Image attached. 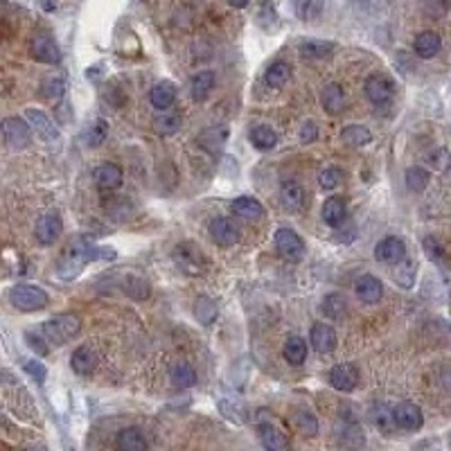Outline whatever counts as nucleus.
Wrapping results in <instances>:
<instances>
[{"label": "nucleus", "instance_id": "1", "mask_svg": "<svg viewBox=\"0 0 451 451\" xmlns=\"http://www.w3.org/2000/svg\"><path fill=\"white\" fill-rule=\"evenodd\" d=\"M113 258H116V253H113V251L95 249V246H88V244H75L61 258L59 275L63 277V280H72V277L79 275V271L84 269L88 262H93V260H113Z\"/></svg>", "mask_w": 451, "mask_h": 451}, {"label": "nucleus", "instance_id": "2", "mask_svg": "<svg viewBox=\"0 0 451 451\" xmlns=\"http://www.w3.org/2000/svg\"><path fill=\"white\" fill-rule=\"evenodd\" d=\"M79 330H81L79 318L72 314L52 316L43 323V336L52 343V346H63V343H68L70 339H75L79 334Z\"/></svg>", "mask_w": 451, "mask_h": 451}, {"label": "nucleus", "instance_id": "3", "mask_svg": "<svg viewBox=\"0 0 451 451\" xmlns=\"http://www.w3.org/2000/svg\"><path fill=\"white\" fill-rule=\"evenodd\" d=\"M10 302L19 311H39L48 307L50 298L36 284H16L10 289Z\"/></svg>", "mask_w": 451, "mask_h": 451}, {"label": "nucleus", "instance_id": "4", "mask_svg": "<svg viewBox=\"0 0 451 451\" xmlns=\"http://www.w3.org/2000/svg\"><path fill=\"white\" fill-rule=\"evenodd\" d=\"M32 125L23 118H5L3 120V138L10 149H25L32 140Z\"/></svg>", "mask_w": 451, "mask_h": 451}, {"label": "nucleus", "instance_id": "5", "mask_svg": "<svg viewBox=\"0 0 451 451\" xmlns=\"http://www.w3.org/2000/svg\"><path fill=\"white\" fill-rule=\"evenodd\" d=\"M275 249L289 262H300L305 258V242H302L296 235V231H291V228H280V231L275 233Z\"/></svg>", "mask_w": 451, "mask_h": 451}, {"label": "nucleus", "instance_id": "6", "mask_svg": "<svg viewBox=\"0 0 451 451\" xmlns=\"http://www.w3.org/2000/svg\"><path fill=\"white\" fill-rule=\"evenodd\" d=\"M392 415H395L397 426H401V429H406V431H417V429H422V424H424L422 408L413 404V401H401V404L392 408Z\"/></svg>", "mask_w": 451, "mask_h": 451}, {"label": "nucleus", "instance_id": "7", "mask_svg": "<svg viewBox=\"0 0 451 451\" xmlns=\"http://www.w3.org/2000/svg\"><path fill=\"white\" fill-rule=\"evenodd\" d=\"M375 258L384 264H399L406 258V244L399 237H386L375 246Z\"/></svg>", "mask_w": 451, "mask_h": 451}, {"label": "nucleus", "instance_id": "8", "mask_svg": "<svg viewBox=\"0 0 451 451\" xmlns=\"http://www.w3.org/2000/svg\"><path fill=\"white\" fill-rule=\"evenodd\" d=\"M61 233H63V221H61L59 215H56V212H48V215H43L36 221L34 235H36V240L41 244H45V246L54 244L61 237Z\"/></svg>", "mask_w": 451, "mask_h": 451}, {"label": "nucleus", "instance_id": "9", "mask_svg": "<svg viewBox=\"0 0 451 451\" xmlns=\"http://www.w3.org/2000/svg\"><path fill=\"white\" fill-rule=\"evenodd\" d=\"M32 56L41 63H59L61 50L50 34H36L32 41Z\"/></svg>", "mask_w": 451, "mask_h": 451}, {"label": "nucleus", "instance_id": "10", "mask_svg": "<svg viewBox=\"0 0 451 451\" xmlns=\"http://www.w3.org/2000/svg\"><path fill=\"white\" fill-rule=\"evenodd\" d=\"M330 384L332 388L341 392H350L357 388L359 384V370L352 364H339L330 370Z\"/></svg>", "mask_w": 451, "mask_h": 451}, {"label": "nucleus", "instance_id": "11", "mask_svg": "<svg viewBox=\"0 0 451 451\" xmlns=\"http://www.w3.org/2000/svg\"><path fill=\"white\" fill-rule=\"evenodd\" d=\"M208 231H210V237L219 246H233V244L240 242V231H237V226L233 224L231 219H226V217L212 219L210 226H208Z\"/></svg>", "mask_w": 451, "mask_h": 451}, {"label": "nucleus", "instance_id": "12", "mask_svg": "<svg viewBox=\"0 0 451 451\" xmlns=\"http://www.w3.org/2000/svg\"><path fill=\"white\" fill-rule=\"evenodd\" d=\"M309 341H311V348H314L318 355H330V352L336 348V343H339L334 327L325 325V323H316L314 327H311Z\"/></svg>", "mask_w": 451, "mask_h": 451}, {"label": "nucleus", "instance_id": "13", "mask_svg": "<svg viewBox=\"0 0 451 451\" xmlns=\"http://www.w3.org/2000/svg\"><path fill=\"white\" fill-rule=\"evenodd\" d=\"M364 88H366V97L377 106L390 102V97H392V84L381 75H370L366 79Z\"/></svg>", "mask_w": 451, "mask_h": 451}, {"label": "nucleus", "instance_id": "14", "mask_svg": "<svg viewBox=\"0 0 451 451\" xmlns=\"http://www.w3.org/2000/svg\"><path fill=\"white\" fill-rule=\"evenodd\" d=\"M25 118L32 127H34L36 134L43 138L45 143H54L56 138H59V129L54 127V122L45 116L43 111H39V109H28L25 111Z\"/></svg>", "mask_w": 451, "mask_h": 451}, {"label": "nucleus", "instance_id": "15", "mask_svg": "<svg viewBox=\"0 0 451 451\" xmlns=\"http://www.w3.org/2000/svg\"><path fill=\"white\" fill-rule=\"evenodd\" d=\"M355 289H357V296L364 302H368V305H375V302H379L384 296V284L379 277H375V275H361L355 284Z\"/></svg>", "mask_w": 451, "mask_h": 451}, {"label": "nucleus", "instance_id": "16", "mask_svg": "<svg viewBox=\"0 0 451 451\" xmlns=\"http://www.w3.org/2000/svg\"><path fill=\"white\" fill-rule=\"evenodd\" d=\"M280 203L284 210L289 212H300L307 206V194L298 183H284L280 190Z\"/></svg>", "mask_w": 451, "mask_h": 451}, {"label": "nucleus", "instance_id": "17", "mask_svg": "<svg viewBox=\"0 0 451 451\" xmlns=\"http://www.w3.org/2000/svg\"><path fill=\"white\" fill-rule=\"evenodd\" d=\"M70 366H72V370H75L77 375L88 377V375L97 368V355H95V350L90 348V346H79L75 352H72Z\"/></svg>", "mask_w": 451, "mask_h": 451}, {"label": "nucleus", "instance_id": "18", "mask_svg": "<svg viewBox=\"0 0 451 451\" xmlns=\"http://www.w3.org/2000/svg\"><path fill=\"white\" fill-rule=\"evenodd\" d=\"M122 180H125L122 169L118 165H113V162H104V165L95 169V183L100 190H118Z\"/></svg>", "mask_w": 451, "mask_h": 451}, {"label": "nucleus", "instance_id": "19", "mask_svg": "<svg viewBox=\"0 0 451 451\" xmlns=\"http://www.w3.org/2000/svg\"><path fill=\"white\" fill-rule=\"evenodd\" d=\"M321 102H323V109L330 113V116H336L346 109V93L339 84H327L321 93Z\"/></svg>", "mask_w": 451, "mask_h": 451}, {"label": "nucleus", "instance_id": "20", "mask_svg": "<svg viewBox=\"0 0 451 451\" xmlns=\"http://www.w3.org/2000/svg\"><path fill=\"white\" fill-rule=\"evenodd\" d=\"M260 442L271 451H284L289 447V438H286L280 429H275L271 422L260 424Z\"/></svg>", "mask_w": 451, "mask_h": 451}, {"label": "nucleus", "instance_id": "21", "mask_svg": "<svg viewBox=\"0 0 451 451\" xmlns=\"http://www.w3.org/2000/svg\"><path fill=\"white\" fill-rule=\"evenodd\" d=\"M233 212L246 221H255L264 217V206L258 199H253V196H240V199L233 201Z\"/></svg>", "mask_w": 451, "mask_h": 451}, {"label": "nucleus", "instance_id": "22", "mask_svg": "<svg viewBox=\"0 0 451 451\" xmlns=\"http://www.w3.org/2000/svg\"><path fill=\"white\" fill-rule=\"evenodd\" d=\"M180 113L171 109H158V116L154 118V129L160 136H171L180 129Z\"/></svg>", "mask_w": 451, "mask_h": 451}, {"label": "nucleus", "instance_id": "23", "mask_svg": "<svg viewBox=\"0 0 451 451\" xmlns=\"http://www.w3.org/2000/svg\"><path fill=\"white\" fill-rule=\"evenodd\" d=\"M116 445L122 451H145L147 449V440H145L140 429H136V426H129V429H122L118 433Z\"/></svg>", "mask_w": 451, "mask_h": 451}, {"label": "nucleus", "instance_id": "24", "mask_svg": "<svg viewBox=\"0 0 451 451\" xmlns=\"http://www.w3.org/2000/svg\"><path fill=\"white\" fill-rule=\"evenodd\" d=\"M415 52L417 56H422V59H431V56H436L442 48V41L436 32H422V34L415 36Z\"/></svg>", "mask_w": 451, "mask_h": 451}, {"label": "nucleus", "instance_id": "25", "mask_svg": "<svg viewBox=\"0 0 451 451\" xmlns=\"http://www.w3.org/2000/svg\"><path fill=\"white\" fill-rule=\"evenodd\" d=\"M149 100L156 109H169L176 100V86L171 81H158L151 90H149Z\"/></svg>", "mask_w": 451, "mask_h": 451}, {"label": "nucleus", "instance_id": "26", "mask_svg": "<svg viewBox=\"0 0 451 451\" xmlns=\"http://www.w3.org/2000/svg\"><path fill=\"white\" fill-rule=\"evenodd\" d=\"M321 215L327 226H332V228L341 226L343 221H346V203H343V199H339V196H332V199L325 201Z\"/></svg>", "mask_w": 451, "mask_h": 451}, {"label": "nucleus", "instance_id": "27", "mask_svg": "<svg viewBox=\"0 0 451 451\" xmlns=\"http://www.w3.org/2000/svg\"><path fill=\"white\" fill-rule=\"evenodd\" d=\"M282 355L291 366H300L302 361L307 359V341L300 339V336H289V339L284 341Z\"/></svg>", "mask_w": 451, "mask_h": 451}, {"label": "nucleus", "instance_id": "28", "mask_svg": "<svg viewBox=\"0 0 451 451\" xmlns=\"http://www.w3.org/2000/svg\"><path fill=\"white\" fill-rule=\"evenodd\" d=\"M212 88H215V72H212V70L196 72L194 79H192V86H190L194 100L203 102L212 93Z\"/></svg>", "mask_w": 451, "mask_h": 451}, {"label": "nucleus", "instance_id": "29", "mask_svg": "<svg viewBox=\"0 0 451 451\" xmlns=\"http://www.w3.org/2000/svg\"><path fill=\"white\" fill-rule=\"evenodd\" d=\"M169 379H171V386L174 388H192L196 384V373L190 364H176L174 368L169 370Z\"/></svg>", "mask_w": 451, "mask_h": 451}, {"label": "nucleus", "instance_id": "30", "mask_svg": "<svg viewBox=\"0 0 451 451\" xmlns=\"http://www.w3.org/2000/svg\"><path fill=\"white\" fill-rule=\"evenodd\" d=\"M341 140L350 147H364L373 140V134L364 125H350L341 131Z\"/></svg>", "mask_w": 451, "mask_h": 451}, {"label": "nucleus", "instance_id": "31", "mask_svg": "<svg viewBox=\"0 0 451 451\" xmlns=\"http://www.w3.org/2000/svg\"><path fill=\"white\" fill-rule=\"evenodd\" d=\"M251 143L255 145L258 149L269 151V149H273V147L277 145V134L271 127L260 125L255 129H251Z\"/></svg>", "mask_w": 451, "mask_h": 451}, {"label": "nucleus", "instance_id": "32", "mask_svg": "<svg viewBox=\"0 0 451 451\" xmlns=\"http://www.w3.org/2000/svg\"><path fill=\"white\" fill-rule=\"evenodd\" d=\"M300 54L305 59H327L334 52V43H325V41H305L298 45Z\"/></svg>", "mask_w": 451, "mask_h": 451}, {"label": "nucleus", "instance_id": "33", "mask_svg": "<svg viewBox=\"0 0 451 451\" xmlns=\"http://www.w3.org/2000/svg\"><path fill=\"white\" fill-rule=\"evenodd\" d=\"M289 75H291L289 63H284V61H275V63H271V65H269V70H266V75H264V81H266L269 86L280 88V86L286 84V81H289Z\"/></svg>", "mask_w": 451, "mask_h": 451}, {"label": "nucleus", "instance_id": "34", "mask_svg": "<svg viewBox=\"0 0 451 451\" xmlns=\"http://www.w3.org/2000/svg\"><path fill=\"white\" fill-rule=\"evenodd\" d=\"M346 298L341 296V293H330V296H325L323 300V314L327 318H332V321H341L343 316H346Z\"/></svg>", "mask_w": 451, "mask_h": 451}, {"label": "nucleus", "instance_id": "35", "mask_svg": "<svg viewBox=\"0 0 451 451\" xmlns=\"http://www.w3.org/2000/svg\"><path fill=\"white\" fill-rule=\"evenodd\" d=\"M415 271H417V264L413 260H408V258H404L397 264V269H395V282L399 284V286H404V289H411V286L415 284Z\"/></svg>", "mask_w": 451, "mask_h": 451}, {"label": "nucleus", "instance_id": "36", "mask_svg": "<svg viewBox=\"0 0 451 451\" xmlns=\"http://www.w3.org/2000/svg\"><path fill=\"white\" fill-rule=\"evenodd\" d=\"M429 180H431L429 171H426L424 167H420V165L406 169V187L411 192H422L424 187L429 185Z\"/></svg>", "mask_w": 451, "mask_h": 451}, {"label": "nucleus", "instance_id": "37", "mask_svg": "<svg viewBox=\"0 0 451 451\" xmlns=\"http://www.w3.org/2000/svg\"><path fill=\"white\" fill-rule=\"evenodd\" d=\"M293 420H296V426H298V431L300 433H305V436L309 438H314L316 433H318V422H316V417L311 415V411H307V408H296V415H293Z\"/></svg>", "mask_w": 451, "mask_h": 451}, {"label": "nucleus", "instance_id": "38", "mask_svg": "<svg viewBox=\"0 0 451 451\" xmlns=\"http://www.w3.org/2000/svg\"><path fill=\"white\" fill-rule=\"evenodd\" d=\"M217 302L210 300V298H199L196 300V307H194V314L199 318V323L203 325H212V321L217 318Z\"/></svg>", "mask_w": 451, "mask_h": 451}, {"label": "nucleus", "instance_id": "39", "mask_svg": "<svg viewBox=\"0 0 451 451\" xmlns=\"http://www.w3.org/2000/svg\"><path fill=\"white\" fill-rule=\"evenodd\" d=\"M106 136H109V125H106V120L100 118V120H95L93 127H90L84 134V140L90 147H100L106 140Z\"/></svg>", "mask_w": 451, "mask_h": 451}, {"label": "nucleus", "instance_id": "40", "mask_svg": "<svg viewBox=\"0 0 451 451\" xmlns=\"http://www.w3.org/2000/svg\"><path fill=\"white\" fill-rule=\"evenodd\" d=\"M125 291L129 293V296H134L138 300H143L149 296V284H147L145 280H140V277H127V282H125Z\"/></svg>", "mask_w": 451, "mask_h": 451}, {"label": "nucleus", "instance_id": "41", "mask_svg": "<svg viewBox=\"0 0 451 451\" xmlns=\"http://www.w3.org/2000/svg\"><path fill=\"white\" fill-rule=\"evenodd\" d=\"M375 424L379 426V429L384 431V433H390L392 431V426H395L397 422H395V415H392V411L388 406H379V411L375 413Z\"/></svg>", "mask_w": 451, "mask_h": 451}, {"label": "nucleus", "instance_id": "42", "mask_svg": "<svg viewBox=\"0 0 451 451\" xmlns=\"http://www.w3.org/2000/svg\"><path fill=\"white\" fill-rule=\"evenodd\" d=\"M41 90H43V95L48 97V100H61L63 97V90H65V84L61 79H45L43 81V86H41Z\"/></svg>", "mask_w": 451, "mask_h": 451}, {"label": "nucleus", "instance_id": "43", "mask_svg": "<svg viewBox=\"0 0 451 451\" xmlns=\"http://www.w3.org/2000/svg\"><path fill=\"white\" fill-rule=\"evenodd\" d=\"M341 180H343V171L341 169H334V167L321 171V176H318V183H321V187H325V190H334V187L339 185Z\"/></svg>", "mask_w": 451, "mask_h": 451}, {"label": "nucleus", "instance_id": "44", "mask_svg": "<svg viewBox=\"0 0 451 451\" xmlns=\"http://www.w3.org/2000/svg\"><path fill=\"white\" fill-rule=\"evenodd\" d=\"M318 138V127H316V122L314 120H307V122H302V127H300V143L302 145H311Z\"/></svg>", "mask_w": 451, "mask_h": 451}, {"label": "nucleus", "instance_id": "45", "mask_svg": "<svg viewBox=\"0 0 451 451\" xmlns=\"http://www.w3.org/2000/svg\"><path fill=\"white\" fill-rule=\"evenodd\" d=\"M424 251H426V255H429L431 260H442V246L438 244V240H433V237H426L424 240Z\"/></svg>", "mask_w": 451, "mask_h": 451}, {"label": "nucleus", "instance_id": "46", "mask_svg": "<svg viewBox=\"0 0 451 451\" xmlns=\"http://www.w3.org/2000/svg\"><path fill=\"white\" fill-rule=\"evenodd\" d=\"M25 373H30L36 381H43L48 375L45 366L41 364V361H25Z\"/></svg>", "mask_w": 451, "mask_h": 451}, {"label": "nucleus", "instance_id": "47", "mask_svg": "<svg viewBox=\"0 0 451 451\" xmlns=\"http://www.w3.org/2000/svg\"><path fill=\"white\" fill-rule=\"evenodd\" d=\"M25 341H28V346H30L32 350H36V352H39V355H48V348H45V346H41V343H43V341H41L39 336H34V334H30V332H28V334H25Z\"/></svg>", "mask_w": 451, "mask_h": 451}, {"label": "nucleus", "instance_id": "48", "mask_svg": "<svg viewBox=\"0 0 451 451\" xmlns=\"http://www.w3.org/2000/svg\"><path fill=\"white\" fill-rule=\"evenodd\" d=\"M228 3H231L233 7H237V10H242V7H246L251 3V0H228Z\"/></svg>", "mask_w": 451, "mask_h": 451}, {"label": "nucleus", "instance_id": "49", "mask_svg": "<svg viewBox=\"0 0 451 451\" xmlns=\"http://www.w3.org/2000/svg\"><path fill=\"white\" fill-rule=\"evenodd\" d=\"M41 5H43V10H48V12L54 10V3H50V0H41Z\"/></svg>", "mask_w": 451, "mask_h": 451}]
</instances>
